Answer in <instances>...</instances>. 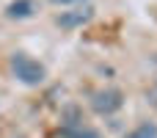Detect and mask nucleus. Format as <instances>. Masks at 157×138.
<instances>
[{"mask_svg":"<svg viewBox=\"0 0 157 138\" xmlns=\"http://www.w3.org/2000/svg\"><path fill=\"white\" fill-rule=\"evenodd\" d=\"M8 69H11V75H14V80L22 83V86H28V89H39V86L47 80V66H44L41 61L30 58L28 53H19V50L11 53Z\"/></svg>","mask_w":157,"mask_h":138,"instance_id":"f257e3e1","label":"nucleus"},{"mask_svg":"<svg viewBox=\"0 0 157 138\" xmlns=\"http://www.w3.org/2000/svg\"><path fill=\"white\" fill-rule=\"evenodd\" d=\"M88 108L97 116H113V113H119L124 108V91L121 89H113V86L99 89V91H94L88 97Z\"/></svg>","mask_w":157,"mask_h":138,"instance_id":"f03ea898","label":"nucleus"},{"mask_svg":"<svg viewBox=\"0 0 157 138\" xmlns=\"http://www.w3.org/2000/svg\"><path fill=\"white\" fill-rule=\"evenodd\" d=\"M91 19H94V6L86 3V6H75V8H69V11H61V14L55 17V25H58L61 30H77V28H83V25H88Z\"/></svg>","mask_w":157,"mask_h":138,"instance_id":"7ed1b4c3","label":"nucleus"},{"mask_svg":"<svg viewBox=\"0 0 157 138\" xmlns=\"http://www.w3.org/2000/svg\"><path fill=\"white\" fill-rule=\"evenodd\" d=\"M36 14V0H11L6 6V17L8 19H30Z\"/></svg>","mask_w":157,"mask_h":138,"instance_id":"20e7f679","label":"nucleus"},{"mask_svg":"<svg viewBox=\"0 0 157 138\" xmlns=\"http://www.w3.org/2000/svg\"><path fill=\"white\" fill-rule=\"evenodd\" d=\"M55 138H105V136L91 124H75V127H58Z\"/></svg>","mask_w":157,"mask_h":138,"instance_id":"39448f33","label":"nucleus"},{"mask_svg":"<svg viewBox=\"0 0 157 138\" xmlns=\"http://www.w3.org/2000/svg\"><path fill=\"white\" fill-rule=\"evenodd\" d=\"M75 124H83V111H80L75 102H69V105H63V111H61V124H58V127H75Z\"/></svg>","mask_w":157,"mask_h":138,"instance_id":"423d86ee","label":"nucleus"},{"mask_svg":"<svg viewBox=\"0 0 157 138\" xmlns=\"http://www.w3.org/2000/svg\"><path fill=\"white\" fill-rule=\"evenodd\" d=\"M121 138H157V122H141L138 127H132L130 133H124Z\"/></svg>","mask_w":157,"mask_h":138,"instance_id":"0eeeda50","label":"nucleus"},{"mask_svg":"<svg viewBox=\"0 0 157 138\" xmlns=\"http://www.w3.org/2000/svg\"><path fill=\"white\" fill-rule=\"evenodd\" d=\"M146 102H149V105L157 111V80L149 86V91H146Z\"/></svg>","mask_w":157,"mask_h":138,"instance_id":"6e6552de","label":"nucleus"},{"mask_svg":"<svg viewBox=\"0 0 157 138\" xmlns=\"http://www.w3.org/2000/svg\"><path fill=\"white\" fill-rule=\"evenodd\" d=\"M50 3H52V6H72V8H75V6H86V3H91V0H50Z\"/></svg>","mask_w":157,"mask_h":138,"instance_id":"1a4fd4ad","label":"nucleus"},{"mask_svg":"<svg viewBox=\"0 0 157 138\" xmlns=\"http://www.w3.org/2000/svg\"><path fill=\"white\" fill-rule=\"evenodd\" d=\"M19 138H22V136H19Z\"/></svg>","mask_w":157,"mask_h":138,"instance_id":"9d476101","label":"nucleus"}]
</instances>
